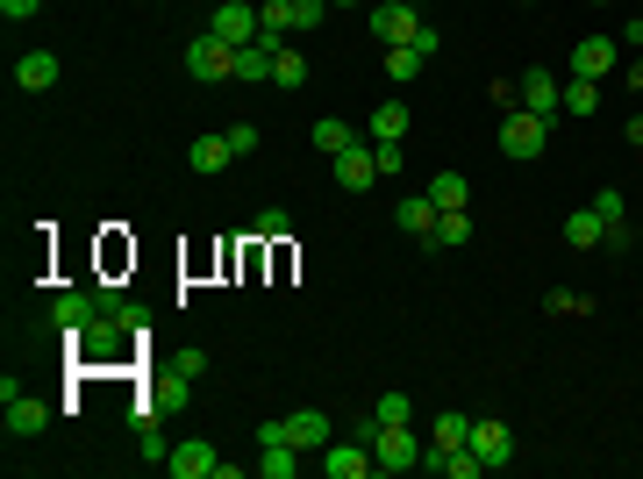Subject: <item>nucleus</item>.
<instances>
[{"mask_svg":"<svg viewBox=\"0 0 643 479\" xmlns=\"http://www.w3.org/2000/svg\"><path fill=\"white\" fill-rule=\"evenodd\" d=\"M329 437H337V429H329V415H322V408H293V415H279V423L257 429V444H293V451H307V458H322Z\"/></svg>","mask_w":643,"mask_h":479,"instance_id":"obj_1","label":"nucleus"},{"mask_svg":"<svg viewBox=\"0 0 643 479\" xmlns=\"http://www.w3.org/2000/svg\"><path fill=\"white\" fill-rule=\"evenodd\" d=\"M373 36L379 43H423L437 58V29L415 15V0H373Z\"/></svg>","mask_w":643,"mask_h":479,"instance_id":"obj_2","label":"nucleus"},{"mask_svg":"<svg viewBox=\"0 0 643 479\" xmlns=\"http://www.w3.org/2000/svg\"><path fill=\"white\" fill-rule=\"evenodd\" d=\"M423 451L429 444H415V423H379V437H373L379 472H423Z\"/></svg>","mask_w":643,"mask_h":479,"instance_id":"obj_3","label":"nucleus"},{"mask_svg":"<svg viewBox=\"0 0 643 479\" xmlns=\"http://www.w3.org/2000/svg\"><path fill=\"white\" fill-rule=\"evenodd\" d=\"M187 79L193 86H222V79H237V51H229V43H222L215 29H201L187 43Z\"/></svg>","mask_w":643,"mask_h":479,"instance_id":"obj_4","label":"nucleus"},{"mask_svg":"<svg viewBox=\"0 0 643 479\" xmlns=\"http://www.w3.org/2000/svg\"><path fill=\"white\" fill-rule=\"evenodd\" d=\"M501 151H508L515 165H537V157L551 151V122L529 115V108H515V115L501 122Z\"/></svg>","mask_w":643,"mask_h":479,"instance_id":"obj_5","label":"nucleus"},{"mask_svg":"<svg viewBox=\"0 0 643 479\" xmlns=\"http://www.w3.org/2000/svg\"><path fill=\"white\" fill-rule=\"evenodd\" d=\"M515 86H522V108H529V115H543V122H558V115H565V79H558V72L529 65Z\"/></svg>","mask_w":643,"mask_h":479,"instance_id":"obj_6","label":"nucleus"},{"mask_svg":"<svg viewBox=\"0 0 643 479\" xmlns=\"http://www.w3.org/2000/svg\"><path fill=\"white\" fill-rule=\"evenodd\" d=\"M207 29H215L229 51H243V43H257V8H251V0H215Z\"/></svg>","mask_w":643,"mask_h":479,"instance_id":"obj_7","label":"nucleus"},{"mask_svg":"<svg viewBox=\"0 0 643 479\" xmlns=\"http://www.w3.org/2000/svg\"><path fill=\"white\" fill-rule=\"evenodd\" d=\"M0 401H8V408H0V423H8V437H36V429L51 423V408H43L36 394H22L15 379H0Z\"/></svg>","mask_w":643,"mask_h":479,"instance_id":"obj_8","label":"nucleus"},{"mask_svg":"<svg viewBox=\"0 0 643 479\" xmlns=\"http://www.w3.org/2000/svg\"><path fill=\"white\" fill-rule=\"evenodd\" d=\"M329 172H337V187H343V193H373V187H379V157H373V143H351V151H337V157H329Z\"/></svg>","mask_w":643,"mask_h":479,"instance_id":"obj_9","label":"nucleus"},{"mask_svg":"<svg viewBox=\"0 0 643 479\" xmlns=\"http://www.w3.org/2000/svg\"><path fill=\"white\" fill-rule=\"evenodd\" d=\"M322 472H329V479H365V472H379V465H373V444H357V437H329V444H322Z\"/></svg>","mask_w":643,"mask_h":479,"instance_id":"obj_10","label":"nucleus"},{"mask_svg":"<svg viewBox=\"0 0 643 479\" xmlns=\"http://www.w3.org/2000/svg\"><path fill=\"white\" fill-rule=\"evenodd\" d=\"M622 65V36H579L572 51V79H608Z\"/></svg>","mask_w":643,"mask_h":479,"instance_id":"obj_11","label":"nucleus"},{"mask_svg":"<svg viewBox=\"0 0 643 479\" xmlns=\"http://www.w3.org/2000/svg\"><path fill=\"white\" fill-rule=\"evenodd\" d=\"M215 465H222V451L207 444V437H187L179 451H165V472L172 479H215Z\"/></svg>","mask_w":643,"mask_h":479,"instance_id":"obj_12","label":"nucleus"},{"mask_svg":"<svg viewBox=\"0 0 643 479\" xmlns=\"http://www.w3.org/2000/svg\"><path fill=\"white\" fill-rule=\"evenodd\" d=\"M472 451L487 458V472L515 465V437H508V423H493V415H479V423H472Z\"/></svg>","mask_w":643,"mask_h":479,"instance_id":"obj_13","label":"nucleus"},{"mask_svg":"<svg viewBox=\"0 0 643 479\" xmlns=\"http://www.w3.org/2000/svg\"><path fill=\"white\" fill-rule=\"evenodd\" d=\"M437 215H443V207L429 201V193H407V201L393 207V223H401L415 243H429V251H437Z\"/></svg>","mask_w":643,"mask_h":479,"instance_id":"obj_14","label":"nucleus"},{"mask_svg":"<svg viewBox=\"0 0 643 479\" xmlns=\"http://www.w3.org/2000/svg\"><path fill=\"white\" fill-rule=\"evenodd\" d=\"M15 86L22 93H51L58 86V51H22L15 58Z\"/></svg>","mask_w":643,"mask_h":479,"instance_id":"obj_15","label":"nucleus"},{"mask_svg":"<svg viewBox=\"0 0 643 479\" xmlns=\"http://www.w3.org/2000/svg\"><path fill=\"white\" fill-rule=\"evenodd\" d=\"M565 243H572V251H593V243H608V223L593 215V201L565 215Z\"/></svg>","mask_w":643,"mask_h":479,"instance_id":"obj_16","label":"nucleus"},{"mask_svg":"<svg viewBox=\"0 0 643 479\" xmlns=\"http://www.w3.org/2000/svg\"><path fill=\"white\" fill-rule=\"evenodd\" d=\"M187 165L193 172H229V165H237V151H229V137H193L187 143Z\"/></svg>","mask_w":643,"mask_h":479,"instance_id":"obj_17","label":"nucleus"},{"mask_svg":"<svg viewBox=\"0 0 643 479\" xmlns=\"http://www.w3.org/2000/svg\"><path fill=\"white\" fill-rule=\"evenodd\" d=\"M272 86H279V93H301V86H307V58H301V43L272 51Z\"/></svg>","mask_w":643,"mask_h":479,"instance_id":"obj_18","label":"nucleus"},{"mask_svg":"<svg viewBox=\"0 0 643 479\" xmlns=\"http://www.w3.org/2000/svg\"><path fill=\"white\" fill-rule=\"evenodd\" d=\"M401 137H407V101L393 93V101L373 108V143H401Z\"/></svg>","mask_w":643,"mask_h":479,"instance_id":"obj_19","label":"nucleus"},{"mask_svg":"<svg viewBox=\"0 0 643 479\" xmlns=\"http://www.w3.org/2000/svg\"><path fill=\"white\" fill-rule=\"evenodd\" d=\"M429 444H437V451H457V444H472V415L443 408L437 423H429Z\"/></svg>","mask_w":643,"mask_h":479,"instance_id":"obj_20","label":"nucleus"},{"mask_svg":"<svg viewBox=\"0 0 643 479\" xmlns=\"http://www.w3.org/2000/svg\"><path fill=\"white\" fill-rule=\"evenodd\" d=\"M423 65H429V51H423V43H387V79H393V86H407Z\"/></svg>","mask_w":643,"mask_h":479,"instance_id":"obj_21","label":"nucleus"},{"mask_svg":"<svg viewBox=\"0 0 643 479\" xmlns=\"http://www.w3.org/2000/svg\"><path fill=\"white\" fill-rule=\"evenodd\" d=\"M301 458H307V451H293V444H257V472H265V479H293V472H301Z\"/></svg>","mask_w":643,"mask_h":479,"instance_id":"obj_22","label":"nucleus"},{"mask_svg":"<svg viewBox=\"0 0 643 479\" xmlns=\"http://www.w3.org/2000/svg\"><path fill=\"white\" fill-rule=\"evenodd\" d=\"M457 243H472V215H465V207H443L437 215V251H457Z\"/></svg>","mask_w":643,"mask_h":479,"instance_id":"obj_23","label":"nucleus"},{"mask_svg":"<svg viewBox=\"0 0 643 479\" xmlns=\"http://www.w3.org/2000/svg\"><path fill=\"white\" fill-rule=\"evenodd\" d=\"M237 79L243 86H272V51H265V43H243V51H237Z\"/></svg>","mask_w":643,"mask_h":479,"instance_id":"obj_24","label":"nucleus"},{"mask_svg":"<svg viewBox=\"0 0 643 479\" xmlns=\"http://www.w3.org/2000/svg\"><path fill=\"white\" fill-rule=\"evenodd\" d=\"M429 201H437V207H465V201H472V187H465V172H437V179H429Z\"/></svg>","mask_w":643,"mask_h":479,"instance_id":"obj_25","label":"nucleus"},{"mask_svg":"<svg viewBox=\"0 0 643 479\" xmlns=\"http://www.w3.org/2000/svg\"><path fill=\"white\" fill-rule=\"evenodd\" d=\"M351 143H357V129H351V122H315V151H322V157L351 151Z\"/></svg>","mask_w":643,"mask_h":479,"instance_id":"obj_26","label":"nucleus"},{"mask_svg":"<svg viewBox=\"0 0 643 479\" xmlns=\"http://www.w3.org/2000/svg\"><path fill=\"white\" fill-rule=\"evenodd\" d=\"M601 108V79H565V115H593Z\"/></svg>","mask_w":643,"mask_h":479,"instance_id":"obj_27","label":"nucleus"},{"mask_svg":"<svg viewBox=\"0 0 643 479\" xmlns=\"http://www.w3.org/2000/svg\"><path fill=\"white\" fill-rule=\"evenodd\" d=\"M322 15H329V0H287V22H293V36H307Z\"/></svg>","mask_w":643,"mask_h":479,"instance_id":"obj_28","label":"nucleus"},{"mask_svg":"<svg viewBox=\"0 0 643 479\" xmlns=\"http://www.w3.org/2000/svg\"><path fill=\"white\" fill-rule=\"evenodd\" d=\"M543 308H551V315H593V301H587V293H543Z\"/></svg>","mask_w":643,"mask_h":479,"instance_id":"obj_29","label":"nucleus"},{"mask_svg":"<svg viewBox=\"0 0 643 479\" xmlns=\"http://www.w3.org/2000/svg\"><path fill=\"white\" fill-rule=\"evenodd\" d=\"M373 408H379V423H415V401L407 394H379Z\"/></svg>","mask_w":643,"mask_h":479,"instance_id":"obj_30","label":"nucleus"},{"mask_svg":"<svg viewBox=\"0 0 643 479\" xmlns=\"http://www.w3.org/2000/svg\"><path fill=\"white\" fill-rule=\"evenodd\" d=\"M287 229H293V215H287V207H265V215H257V237H265V243H279Z\"/></svg>","mask_w":643,"mask_h":479,"instance_id":"obj_31","label":"nucleus"},{"mask_svg":"<svg viewBox=\"0 0 643 479\" xmlns=\"http://www.w3.org/2000/svg\"><path fill=\"white\" fill-rule=\"evenodd\" d=\"M222 137H229V151H237V157H251L257 151V122H229Z\"/></svg>","mask_w":643,"mask_h":479,"instance_id":"obj_32","label":"nucleus"},{"mask_svg":"<svg viewBox=\"0 0 643 479\" xmlns=\"http://www.w3.org/2000/svg\"><path fill=\"white\" fill-rule=\"evenodd\" d=\"M373 157H379V179H387V172H407V151H401V143H373Z\"/></svg>","mask_w":643,"mask_h":479,"instance_id":"obj_33","label":"nucleus"},{"mask_svg":"<svg viewBox=\"0 0 643 479\" xmlns=\"http://www.w3.org/2000/svg\"><path fill=\"white\" fill-rule=\"evenodd\" d=\"M0 15H8V22H29V15H43V0H0Z\"/></svg>","mask_w":643,"mask_h":479,"instance_id":"obj_34","label":"nucleus"},{"mask_svg":"<svg viewBox=\"0 0 643 479\" xmlns=\"http://www.w3.org/2000/svg\"><path fill=\"white\" fill-rule=\"evenodd\" d=\"M207 373V351H179V379H201Z\"/></svg>","mask_w":643,"mask_h":479,"instance_id":"obj_35","label":"nucleus"},{"mask_svg":"<svg viewBox=\"0 0 643 479\" xmlns=\"http://www.w3.org/2000/svg\"><path fill=\"white\" fill-rule=\"evenodd\" d=\"M629 143H636V151H643V115H629Z\"/></svg>","mask_w":643,"mask_h":479,"instance_id":"obj_36","label":"nucleus"},{"mask_svg":"<svg viewBox=\"0 0 643 479\" xmlns=\"http://www.w3.org/2000/svg\"><path fill=\"white\" fill-rule=\"evenodd\" d=\"M629 86H636V93H643V58H636V65H629Z\"/></svg>","mask_w":643,"mask_h":479,"instance_id":"obj_37","label":"nucleus"},{"mask_svg":"<svg viewBox=\"0 0 643 479\" xmlns=\"http://www.w3.org/2000/svg\"><path fill=\"white\" fill-rule=\"evenodd\" d=\"M329 8H357V0H329Z\"/></svg>","mask_w":643,"mask_h":479,"instance_id":"obj_38","label":"nucleus"},{"mask_svg":"<svg viewBox=\"0 0 643 479\" xmlns=\"http://www.w3.org/2000/svg\"><path fill=\"white\" fill-rule=\"evenodd\" d=\"M593 8H608V0H593Z\"/></svg>","mask_w":643,"mask_h":479,"instance_id":"obj_39","label":"nucleus"},{"mask_svg":"<svg viewBox=\"0 0 643 479\" xmlns=\"http://www.w3.org/2000/svg\"><path fill=\"white\" fill-rule=\"evenodd\" d=\"M529 8H537V0H529Z\"/></svg>","mask_w":643,"mask_h":479,"instance_id":"obj_40","label":"nucleus"},{"mask_svg":"<svg viewBox=\"0 0 643 479\" xmlns=\"http://www.w3.org/2000/svg\"><path fill=\"white\" fill-rule=\"evenodd\" d=\"M636 101H643V93H636Z\"/></svg>","mask_w":643,"mask_h":479,"instance_id":"obj_41","label":"nucleus"}]
</instances>
